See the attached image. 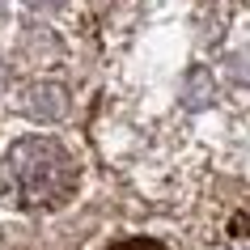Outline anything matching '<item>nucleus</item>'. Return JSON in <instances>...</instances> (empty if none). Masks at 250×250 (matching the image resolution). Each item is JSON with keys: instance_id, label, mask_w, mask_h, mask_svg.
I'll list each match as a JSON object with an SVG mask.
<instances>
[{"instance_id": "4", "label": "nucleus", "mask_w": 250, "mask_h": 250, "mask_svg": "<svg viewBox=\"0 0 250 250\" xmlns=\"http://www.w3.org/2000/svg\"><path fill=\"white\" fill-rule=\"evenodd\" d=\"M0 81H4V72H0Z\"/></svg>"}, {"instance_id": "2", "label": "nucleus", "mask_w": 250, "mask_h": 250, "mask_svg": "<svg viewBox=\"0 0 250 250\" xmlns=\"http://www.w3.org/2000/svg\"><path fill=\"white\" fill-rule=\"evenodd\" d=\"M110 250H166L161 242H153V237H132V242H119V246Z\"/></svg>"}, {"instance_id": "3", "label": "nucleus", "mask_w": 250, "mask_h": 250, "mask_svg": "<svg viewBox=\"0 0 250 250\" xmlns=\"http://www.w3.org/2000/svg\"><path fill=\"white\" fill-rule=\"evenodd\" d=\"M229 229H233L237 237H250V208H242V212H237V216H233V225H229Z\"/></svg>"}, {"instance_id": "1", "label": "nucleus", "mask_w": 250, "mask_h": 250, "mask_svg": "<svg viewBox=\"0 0 250 250\" xmlns=\"http://www.w3.org/2000/svg\"><path fill=\"white\" fill-rule=\"evenodd\" d=\"M0 187L17 208H60L77 191V161L60 140L26 136L0 161Z\"/></svg>"}]
</instances>
